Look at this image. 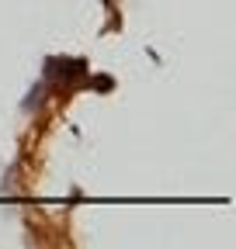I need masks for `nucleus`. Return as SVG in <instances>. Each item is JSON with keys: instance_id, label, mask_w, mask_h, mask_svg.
Returning a JSON list of instances; mask_svg holds the SVG:
<instances>
[{"instance_id": "1", "label": "nucleus", "mask_w": 236, "mask_h": 249, "mask_svg": "<svg viewBox=\"0 0 236 249\" xmlns=\"http://www.w3.org/2000/svg\"><path fill=\"white\" fill-rule=\"evenodd\" d=\"M39 104H42V83H35L32 90H28V97L21 101V111H24V114H35Z\"/></svg>"}, {"instance_id": "2", "label": "nucleus", "mask_w": 236, "mask_h": 249, "mask_svg": "<svg viewBox=\"0 0 236 249\" xmlns=\"http://www.w3.org/2000/svg\"><path fill=\"white\" fill-rule=\"evenodd\" d=\"M94 87L98 90H115V80L111 76H94Z\"/></svg>"}]
</instances>
